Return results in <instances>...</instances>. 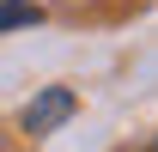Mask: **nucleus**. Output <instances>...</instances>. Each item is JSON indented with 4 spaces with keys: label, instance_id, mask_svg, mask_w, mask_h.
Listing matches in <instances>:
<instances>
[{
    "label": "nucleus",
    "instance_id": "nucleus-3",
    "mask_svg": "<svg viewBox=\"0 0 158 152\" xmlns=\"http://www.w3.org/2000/svg\"><path fill=\"white\" fill-rule=\"evenodd\" d=\"M134 152H158V140H146V146H134Z\"/></svg>",
    "mask_w": 158,
    "mask_h": 152
},
{
    "label": "nucleus",
    "instance_id": "nucleus-2",
    "mask_svg": "<svg viewBox=\"0 0 158 152\" xmlns=\"http://www.w3.org/2000/svg\"><path fill=\"white\" fill-rule=\"evenodd\" d=\"M43 6L37 0H0V31H24V24H37Z\"/></svg>",
    "mask_w": 158,
    "mask_h": 152
},
{
    "label": "nucleus",
    "instance_id": "nucleus-1",
    "mask_svg": "<svg viewBox=\"0 0 158 152\" xmlns=\"http://www.w3.org/2000/svg\"><path fill=\"white\" fill-rule=\"evenodd\" d=\"M73 110H79V97L67 91V85H43V91L24 103L19 128H24V134H55V128H61V122H67Z\"/></svg>",
    "mask_w": 158,
    "mask_h": 152
}]
</instances>
